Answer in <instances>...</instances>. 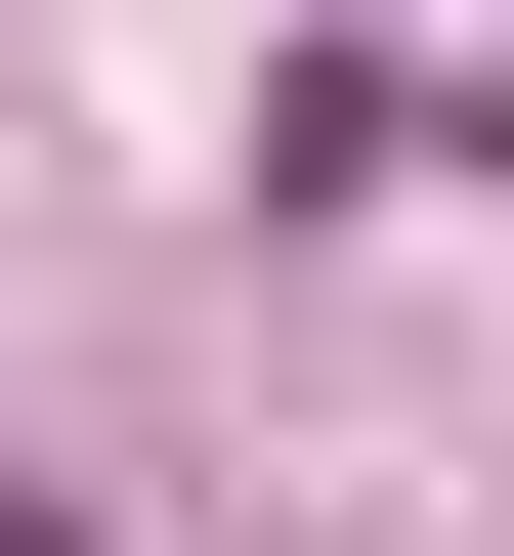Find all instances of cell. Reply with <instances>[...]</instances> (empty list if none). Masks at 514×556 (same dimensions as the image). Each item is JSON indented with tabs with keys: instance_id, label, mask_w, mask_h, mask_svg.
Wrapping results in <instances>:
<instances>
[{
	"instance_id": "6da1fadb",
	"label": "cell",
	"mask_w": 514,
	"mask_h": 556,
	"mask_svg": "<svg viewBox=\"0 0 514 556\" xmlns=\"http://www.w3.org/2000/svg\"><path fill=\"white\" fill-rule=\"evenodd\" d=\"M0 556H43V514H0Z\"/></svg>"
}]
</instances>
